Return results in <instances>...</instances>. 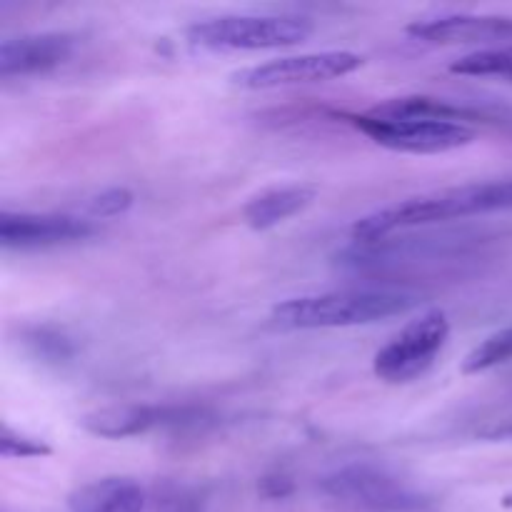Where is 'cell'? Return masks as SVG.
<instances>
[{
    "mask_svg": "<svg viewBox=\"0 0 512 512\" xmlns=\"http://www.w3.org/2000/svg\"><path fill=\"white\" fill-rule=\"evenodd\" d=\"M148 495L133 478H100L68 495V512H145Z\"/></svg>",
    "mask_w": 512,
    "mask_h": 512,
    "instance_id": "7c38bea8",
    "label": "cell"
},
{
    "mask_svg": "<svg viewBox=\"0 0 512 512\" xmlns=\"http://www.w3.org/2000/svg\"><path fill=\"white\" fill-rule=\"evenodd\" d=\"M315 195H318V188L305 183L275 185V188L260 190L245 203L243 220L253 230H270L303 213L313 203Z\"/></svg>",
    "mask_w": 512,
    "mask_h": 512,
    "instance_id": "4fadbf2b",
    "label": "cell"
},
{
    "mask_svg": "<svg viewBox=\"0 0 512 512\" xmlns=\"http://www.w3.org/2000/svg\"><path fill=\"white\" fill-rule=\"evenodd\" d=\"M363 55L353 50H320V53L285 55V58L265 60L250 68L235 70L230 83L243 90H273L293 88V85L328 83L345 78L363 68Z\"/></svg>",
    "mask_w": 512,
    "mask_h": 512,
    "instance_id": "52a82bcc",
    "label": "cell"
},
{
    "mask_svg": "<svg viewBox=\"0 0 512 512\" xmlns=\"http://www.w3.org/2000/svg\"><path fill=\"white\" fill-rule=\"evenodd\" d=\"M183 410L160 408V405H110L98 408L80 418V428L85 433L103 440H125L135 435H145L160 425L178 423Z\"/></svg>",
    "mask_w": 512,
    "mask_h": 512,
    "instance_id": "8fae6325",
    "label": "cell"
},
{
    "mask_svg": "<svg viewBox=\"0 0 512 512\" xmlns=\"http://www.w3.org/2000/svg\"><path fill=\"white\" fill-rule=\"evenodd\" d=\"M450 338V320L443 310H428L410 320L388 345L375 353V378L388 385H405L428 373Z\"/></svg>",
    "mask_w": 512,
    "mask_h": 512,
    "instance_id": "8992f818",
    "label": "cell"
},
{
    "mask_svg": "<svg viewBox=\"0 0 512 512\" xmlns=\"http://www.w3.org/2000/svg\"><path fill=\"white\" fill-rule=\"evenodd\" d=\"M323 493L353 512H430V500L378 465H348L323 480Z\"/></svg>",
    "mask_w": 512,
    "mask_h": 512,
    "instance_id": "5b68a950",
    "label": "cell"
},
{
    "mask_svg": "<svg viewBox=\"0 0 512 512\" xmlns=\"http://www.w3.org/2000/svg\"><path fill=\"white\" fill-rule=\"evenodd\" d=\"M405 33L423 43H493L490 48L512 45V18L498 15H440V18L415 20Z\"/></svg>",
    "mask_w": 512,
    "mask_h": 512,
    "instance_id": "9c48e42d",
    "label": "cell"
},
{
    "mask_svg": "<svg viewBox=\"0 0 512 512\" xmlns=\"http://www.w3.org/2000/svg\"><path fill=\"white\" fill-rule=\"evenodd\" d=\"M98 225L88 218L63 213H10L0 215V245L5 250H38L93 238Z\"/></svg>",
    "mask_w": 512,
    "mask_h": 512,
    "instance_id": "ba28073f",
    "label": "cell"
},
{
    "mask_svg": "<svg viewBox=\"0 0 512 512\" xmlns=\"http://www.w3.org/2000/svg\"><path fill=\"white\" fill-rule=\"evenodd\" d=\"M512 210V180H490L408 198L383 210L365 215L353 225V238L360 243H378L398 230L448 223L470 215Z\"/></svg>",
    "mask_w": 512,
    "mask_h": 512,
    "instance_id": "6da1fadb",
    "label": "cell"
},
{
    "mask_svg": "<svg viewBox=\"0 0 512 512\" xmlns=\"http://www.w3.org/2000/svg\"><path fill=\"white\" fill-rule=\"evenodd\" d=\"M50 453H53V450H50V445L43 443V440L18 433V430L8 428V425L3 428V435H0V455H3V458H48Z\"/></svg>",
    "mask_w": 512,
    "mask_h": 512,
    "instance_id": "2e32d148",
    "label": "cell"
},
{
    "mask_svg": "<svg viewBox=\"0 0 512 512\" xmlns=\"http://www.w3.org/2000/svg\"><path fill=\"white\" fill-rule=\"evenodd\" d=\"M420 300L403 290H333L278 303L270 323L280 330H335L408 315Z\"/></svg>",
    "mask_w": 512,
    "mask_h": 512,
    "instance_id": "7a4b0ae2",
    "label": "cell"
},
{
    "mask_svg": "<svg viewBox=\"0 0 512 512\" xmlns=\"http://www.w3.org/2000/svg\"><path fill=\"white\" fill-rule=\"evenodd\" d=\"M450 70L455 75H473V78L512 80V45L475 50V53L453 60Z\"/></svg>",
    "mask_w": 512,
    "mask_h": 512,
    "instance_id": "5bb4252c",
    "label": "cell"
},
{
    "mask_svg": "<svg viewBox=\"0 0 512 512\" xmlns=\"http://www.w3.org/2000/svg\"><path fill=\"white\" fill-rule=\"evenodd\" d=\"M485 438H493V440L512 438V418L505 420L503 425H495V428H490L488 433H485Z\"/></svg>",
    "mask_w": 512,
    "mask_h": 512,
    "instance_id": "ac0fdd59",
    "label": "cell"
},
{
    "mask_svg": "<svg viewBox=\"0 0 512 512\" xmlns=\"http://www.w3.org/2000/svg\"><path fill=\"white\" fill-rule=\"evenodd\" d=\"M313 23L300 15H220L185 30L190 45L210 53H253L293 48L313 35Z\"/></svg>",
    "mask_w": 512,
    "mask_h": 512,
    "instance_id": "3957f363",
    "label": "cell"
},
{
    "mask_svg": "<svg viewBox=\"0 0 512 512\" xmlns=\"http://www.w3.org/2000/svg\"><path fill=\"white\" fill-rule=\"evenodd\" d=\"M135 203V195L125 188H108L100 195H95L88 203V213L93 218H115V215H123L125 210H130V205Z\"/></svg>",
    "mask_w": 512,
    "mask_h": 512,
    "instance_id": "e0dca14e",
    "label": "cell"
},
{
    "mask_svg": "<svg viewBox=\"0 0 512 512\" xmlns=\"http://www.w3.org/2000/svg\"><path fill=\"white\" fill-rule=\"evenodd\" d=\"M350 125L368 135L380 148L395 153L438 155L465 148L475 140V128L470 123L438 118H403V115L383 113H350L345 115Z\"/></svg>",
    "mask_w": 512,
    "mask_h": 512,
    "instance_id": "277c9868",
    "label": "cell"
},
{
    "mask_svg": "<svg viewBox=\"0 0 512 512\" xmlns=\"http://www.w3.org/2000/svg\"><path fill=\"white\" fill-rule=\"evenodd\" d=\"M75 45L78 40L70 33H30L8 38L0 45V75L15 78L48 73L73 58Z\"/></svg>",
    "mask_w": 512,
    "mask_h": 512,
    "instance_id": "30bf717a",
    "label": "cell"
},
{
    "mask_svg": "<svg viewBox=\"0 0 512 512\" xmlns=\"http://www.w3.org/2000/svg\"><path fill=\"white\" fill-rule=\"evenodd\" d=\"M512 360V325L498 330L490 338H485L478 348L470 350L463 360L465 375H478L485 370H493L498 365H505Z\"/></svg>",
    "mask_w": 512,
    "mask_h": 512,
    "instance_id": "9a60e30c",
    "label": "cell"
}]
</instances>
